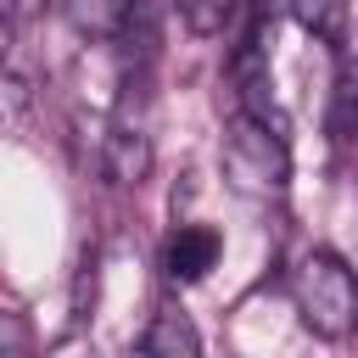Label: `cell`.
Segmentation results:
<instances>
[{
    "instance_id": "obj_5",
    "label": "cell",
    "mask_w": 358,
    "mask_h": 358,
    "mask_svg": "<svg viewBox=\"0 0 358 358\" xmlns=\"http://www.w3.org/2000/svg\"><path fill=\"white\" fill-rule=\"evenodd\" d=\"M218 252H224V235L207 229V224H179L162 246V268L173 285H196L207 280V268H218Z\"/></svg>"
},
{
    "instance_id": "obj_4",
    "label": "cell",
    "mask_w": 358,
    "mask_h": 358,
    "mask_svg": "<svg viewBox=\"0 0 358 358\" xmlns=\"http://www.w3.org/2000/svg\"><path fill=\"white\" fill-rule=\"evenodd\" d=\"M229 84H235V112H252V117H268L285 129V112L274 101V73H268V56H263V39H246L229 62Z\"/></svg>"
},
{
    "instance_id": "obj_7",
    "label": "cell",
    "mask_w": 358,
    "mask_h": 358,
    "mask_svg": "<svg viewBox=\"0 0 358 358\" xmlns=\"http://www.w3.org/2000/svg\"><path fill=\"white\" fill-rule=\"evenodd\" d=\"M285 11H291V22H296L302 34H313L319 45H330V50H341V45H347L352 0H285Z\"/></svg>"
},
{
    "instance_id": "obj_3",
    "label": "cell",
    "mask_w": 358,
    "mask_h": 358,
    "mask_svg": "<svg viewBox=\"0 0 358 358\" xmlns=\"http://www.w3.org/2000/svg\"><path fill=\"white\" fill-rule=\"evenodd\" d=\"M101 173L112 185H140L151 173V134H145V117H129L117 112L101 134Z\"/></svg>"
},
{
    "instance_id": "obj_8",
    "label": "cell",
    "mask_w": 358,
    "mask_h": 358,
    "mask_svg": "<svg viewBox=\"0 0 358 358\" xmlns=\"http://www.w3.org/2000/svg\"><path fill=\"white\" fill-rule=\"evenodd\" d=\"M140 352H157V358H196V352H201V336H196L190 313L162 308V313L151 319V330L140 336Z\"/></svg>"
},
{
    "instance_id": "obj_6",
    "label": "cell",
    "mask_w": 358,
    "mask_h": 358,
    "mask_svg": "<svg viewBox=\"0 0 358 358\" xmlns=\"http://www.w3.org/2000/svg\"><path fill=\"white\" fill-rule=\"evenodd\" d=\"M56 11H62V22L78 39H101L106 45V39H123L129 34L140 0H56Z\"/></svg>"
},
{
    "instance_id": "obj_10",
    "label": "cell",
    "mask_w": 358,
    "mask_h": 358,
    "mask_svg": "<svg viewBox=\"0 0 358 358\" xmlns=\"http://www.w3.org/2000/svg\"><path fill=\"white\" fill-rule=\"evenodd\" d=\"M336 123L341 129H358V62H347L341 67V78H336Z\"/></svg>"
},
{
    "instance_id": "obj_1",
    "label": "cell",
    "mask_w": 358,
    "mask_h": 358,
    "mask_svg": "<svg viewBox=\"0 0 358 358\" xmlns=\"http://www.w3.org/2000/svg\"><path fill=\"white\" fill-rule=\"evenodd\" d=\"M218 168H224V185L235 196H246V201H280L285 185H291L285 129L268 123V117L235 112L224 123V140H218Z\"/></svg>"
},
{
    "instance_id": "obj_9",
    "label": "cell",
    "mask_w": 358,
    "mask_h": 358,
    "mask_svg": "<svg viewBox=\"0 0 358 358\" xmlns=\"http://www.w3.org/2000/svg\"><path fill=\"white\" fill-rule=\"evenodd\" d=\"M173 11H179V22H185L190 34L213 39V34H224V28H229L235 0H173Z\"/></svg>"
},
{
    "instance_id": "obj_2",
    "label": "cell",
    "mask_w": 358,
    "mask_h": 358,
    "mask_svg": "<svg viewBox=\"0 0 358 358\" xmlns=\"http://www.w3.org/2000/svg\"><path fill=\"white\" fill-rule=\"evenodd\" d=\"M291 302L302 313V324L324 341H341L358 330V274L347 268V257L313 246L296 274H291Z\"/></svg>"
}]
</instances>
